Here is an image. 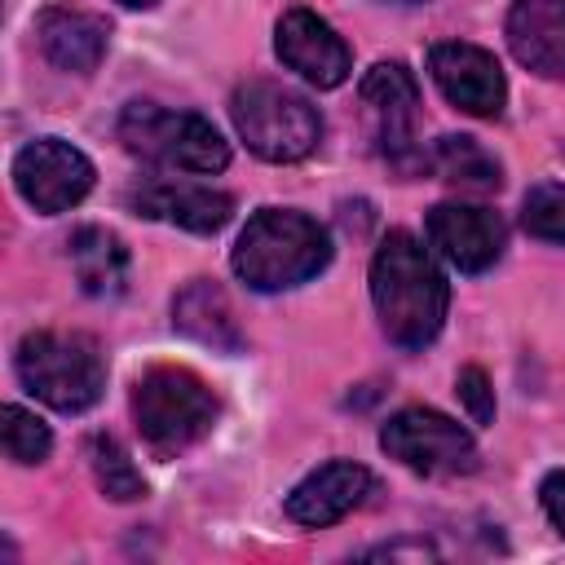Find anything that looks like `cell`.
<instances>
[{
    "instance_id": "1",
    "label": "cell",
    "mask_w": 565,
    "mask_h": 565,
    "mask_svg": "<svg viewBox=\"0 0 565 565\" xmlns=\"http://www.w3.org/2000/svg\"><path fill=\"white\" fill-rule=\"evenodd\" d=\"M371 305L380 331L402 349L437 340L450 305V282L411 230H388L371 256Z\"/></svg>"
},
{
    "instance_id": "2",
    "label": "cell",
    "mask_w": 565,
    "mask_h": 565,
    "mask_svg": "<svg viewBox=\"0 0 565 565\" xmlns=\"http://www.w3.org/2000/svg\"><path fill=\"white\" fill-rule=\"evenodd\" d=\"M230 265L252 291H291L331 265V234L309 212L260 207L243 225Z\"/></svg>"
},
{
    "instance_id": "3",
    "label": "cell",
    "mask_w": 565,
    "mask_h": 565,
    "mask_svg": "<svg viewBox=\"0 0 565 565\" xmlns=\"http://www.w3.org/2000/svg\"><path fill=\"white\" fill-rule=\"evenodd\" d=\"M13 371L31 397L62 415L97 406L106 388V358L84 331H31L18 340Z\"/></svg>"
},
{
    "instance_id": "4",
    "label": "cell",
    "mask_w": 565,
    "mask_h": 565,
    "mask_svg": "<svg viewBox=\"0 0 565 565\" xmlns=\"http://www.w3.org/2000/svg\"><path fill=\"white\" fill-rule=\"evenodd\" d=\"M216 415H221V402H216L212 384L203 375H194L190 366H150L132 384L137 433L159 459H177L181 450L203 441L212 433Z\"/></svg>"
},
{
    "instance_id": "5",
    "label": "cell",
    "mask_w": 565,
    "mask_h": 565,
    "mask_svg": "<svg viewBox=\"0 0 565 565\" xmlns=\"http://www.w3.org/2000/svg\"><path fill=\"white\" fill-rule=\"evenodd\" d=\"M234 132L247 141V150L265 163H300L322 141V115L318 106L274 79H247L230 97Z\"/></svg>"
},
{
    "instance_id": "6",
    "label": "cell",
    "mask_w": 565,
    "mask_h": 565,
    "mask_svg": "<svg viewBox=\"0 0 565 565\" xmlns=\"http://www.w3.org/2000/svg\"><path fill=\"white\" fill-rule=\"evenodd\" d=\"M119 141L168 172H199L212 177L230 163V141L212 128V119L194 110H168L154 102H128L119 115Z\"/></svg>"
},
{
    "instance_id": "7",
    "label": "cell",
    "mask_w": 565,
    "mask_h": 565,
    "mask_svg": "<svg viewBox=\"0 0 565 565\" xmlns=\"http://www.w3.org/2000/svg\"><path fill=\"white\" fill-rule=\"evenodd\" d=\"M358 102H362V119H366V137L371 150L397 168V172H415L428 168V154L415 150V119H419V84L402 62H375L362 84H358Z\"/></svg>"
},
{
    "instance_id": "8",
    "label": "cell",
    "mask_w": 565,
    "mask_h": 565,
    "mask_svg": "<svg viewBox=\"0 0 565 565\" xmlns=\"http://www.w3.org/2000/svg\"><path fill=\"white\" fill-rule=\"evenodd\" d=\"M380 450L419 477H463L481 463L472 433L433 406H402L388 415L380 428Z\"/></svg>"
},
{
    "instance_id": "9",
    "label": "cell",
    "mask_w": 565,
    "mask_h": 565,
    "mask_svg": "<svg viewBox=\"0 0 565 565\" xmlns=\"http://www.w3.org/2000/svg\"><path fill=\"white\" fill-rule=\"evenodd\" d=\"M93 159L62 141V137H35L13 159V190L44 216L71 212L93 190Z\"/></svg>"
},
{
    "instance_id": "10",
    "label": "cell",
    "mask_w": 565,
    "mask_h": 565,
    "mask_svg": "<svg viewBox=\"0 0 565 565\" xmlns=\"http://www.w3.org/2000/svg\"><path fill=\"white\" fill-rule=\"evenodd\" d=\"M428 75L455 110L477 115V119L503 115L508 79H503V66L490 49L468 44V40H441L428 49Z\"/></svg>"
},
{
    "instance_id": "11",
    "label": "cell",
    "mask_w": 565,
    "mask_h": 565,
    "mask_svg": "<svg viewBox=\"0 0 565 565\" xmlns=\"http://www.w3.org/2000/svg\"><path fill=\"white\" fill-rule=\"evenodd\" d=\"M274 53H278V62L287 71H296L313 88H340L349 79V71H353L349 44L313 9H287L278 18V26H274Z\"/></svg>"
},
{
    "instance_id": "12",
    "label": "cell",
    "mask_w": 565,
    "mask_h": 565,
    "mask_svg": "<svg viewBox=\"0 0 565 565\" xmlns=\"http://www.w3.org/2000/svg\"><path fill=\"white\" fill-rule=\"evenodd\" d=\"M424 230H428V243L437 247V256L446 265H455L459 274H486L508 247L503 216L481 203H437L428 212Z\"/></svg>"
},
{
    "instance_id": "13",
    "label": "cell",
    "mask_w": 565,
    "mask_h": 565,
    "mask_svg": "<svg viewBox=\"0 0 565 565\" xmlns=\"http://www.w3.org/2000/svg\"><path fill=\"white\" fill-rule=\"evenodd\" d=\"M375 477L371 468L353 463V459H331L322 468H313L309 477H300L287 494V516L296 525H309V530H322V525H335L344 521L366 494H371Z\"/></svg>"
},
{
    "instance_id": "14",
    "label": "cell",
    "mask_w": 565,
    "mask_h": 565,
    "mask_svg": "<svg viewBox=\"0 0 565 565\" xmlns=\"http://www.w3.org/2000/svg\"><path fill=\"white\" fill-rule=\"evenodd\" d=\"M128 207L137 216L168 221L190 234H216L234 216V199L225 190L194 185V181H146V185L128 190Z\"/></svg>"
},
{
    "instance_id": "15",
    "label": "cell",
    "mask_w": 565,
    "mask_h": 565,
    "mask_svg": "<svg viewBox=\"0 0 565 565\" xmlns=\"http://www.w3.org/2000/svg\"><path fill=\"white\" fill-rule=\"evenodd\" d=\"M503 35L525 71L565 79V0H512Z\"/></svg>"
},
{
    "instance_id": "16",
    "label": "cell",
    "mask_w": 565,
    "mask_h": 565,
    "mask_svg": "<svg viewBox=\"0 0 565 565\" xmlns=\"http://www.w3.org/2000/svg\"><path fill=\"white\" fill-rule=\"evenodd\" d=\"M172 327L216 353H238L243 349V327L234 318L230 296L212 278H190L177 300H172Z\"/></svg>"
},
{
    "instance_id": "17",
    "label": "cell",
    "mask_w": 565,
    "mask_h": 565,
    "mask_svg": "<svg viewBox=\"0 0 565 565\" xmlns=\"http://www.w3.org/2000/svg\"><path fill=\"white\" fill-rule=\"evenodd\" d=\"M40 49L57 71L88 75L106 57V22L79 9H44L40 13Z\"/></svg>"
},
{
    "instance_id": "18",
    "label": "cell",
    "mask_w": 565,
    "mask_h": 565,
    "mask_svg": "<svg viewBox=\"0 0 565 565\" xmlns=\"http://www.w3.org/2000/svg\"><path fill=\"white\" fill-rule=\"evenodd\" d=\"M71 265H75L79 287L97 300L119 296L128 282V247L119 234H110L102 225H84L71 234Z\"/></svg>"
},
{
    "instance_id": "19",
    "label": "cell",
    "mask_w": 565,
    "mask_h": 565,
    "mask_svg": "<svg viewBox=\"0 0 565 565\" xmlns=\"http://www.w3.org/2000/svg\"><path fill=\"white\" fill-rule=\"evenodd\" d=\"M428 168L446 181V185H459V190H499L503 185V168L499 159L477 141V137H463V132H446L437 137V146L428 150Z\"/></svg>"
},
{
    "instance_id": "20",
    "label": "cell",
    "mask_w": 565,
    "mask_h": 565,
    "mask_svg": "<svg viewBox=\"0 0 565 565\" xmlns=\"http://www.w3.org/2000/svg\"><path fill=\"white\" fill-rule=\"evenodd\" d=\"M88 463H93L97 490H102L106 499H115V503L146 499V477H141V468L132 463V455L124 450L119 437H110V433L88 437Z\"/></svg>"
},
{
    "instance_id": "21",
    "label": "cell",
    "mask_w": 565,
    "mask_h": 565,
    "mask_svg": "<svg viewBox=\"0 0 565 565\" xmlns=\"http://www.w3.org/2000/svg\"><path fill=\"white\" fill-rule=\"evenodd\" d=\"M0 419H4V424H0L4 455H9L13 463H44V459H49V450H53V433H49V424H44L35 411L9 402V406L0 411Z\"/></svg>"
},
{
    "instance_id": "22",
    "label": "cell",
    "mask_w": 565,
    "mask_h": 565,
    "mask_svg": "<svg viewBox=\"0 0 565 565\" xmlns=\"http://www.w3.org/2000/svg\"><path fill=\"white\" fill-rule=\"evenodd\" d=\"M521 230L565 247V181H539L521 199Z\"/></svg>"
},
{
    "instance_id": "23",
    "label": "cell",
    "mask_w": 565,
    "mask_h": 565,
    "mask_svg": "<svg viewBox=\"0 0 565 565\" xmlns=\"http://www.w3.org/2000/svg\"><path fill=\"white\" fill-rule=\"evenodd\" d=\"M455 393H459L463 411L472 415V424H490L494 419V388H490V380H486L481 366H463L455 375Z\"/></svg>"
},
{
    "instance_id": "24",
    "label": "cell",
    "mask_w": 565,
    "mask_h": 565,
    "mask_svg": "<svg viewBox=\"0 0 565 565\" xmlns=\"http://www.w3.org/2000/svg\"><path fill=\"white\" fill-rule=\"evenodd\" d=\"M539 503H543L547 521L556 525V534L565 539V468H556V472L543 477V486H539Z\"/></svg>"
},
{
    "instance_id": "25",
    "label": "cell",
    "mask_w": 565,
    "mask_h": 565,
    "mask_svg": "<svg viewBox=\"0 0 565 565\" xmlns=\"http://www.w3.org/2000/svg\"><path fill=\"white\" fill-rule=\"evenodd\" d=\"M119 4H124V9H150L154 0H119Z\"/></svg>"
},
{
    "instance_id": "26",
    "label": "cell",
    "mask_w": 565,
    "mask_h": 565,
    "mask_svg": "<svg viewBox=\"0 0 565 565\" xmlns=\"http://www.w3.org/2000/svg\"><path fill=\"white\" fill-rule=\"evenodd\" d=\"M384 4H428V0H384Z\"/></svg>"
}]
</instances>
